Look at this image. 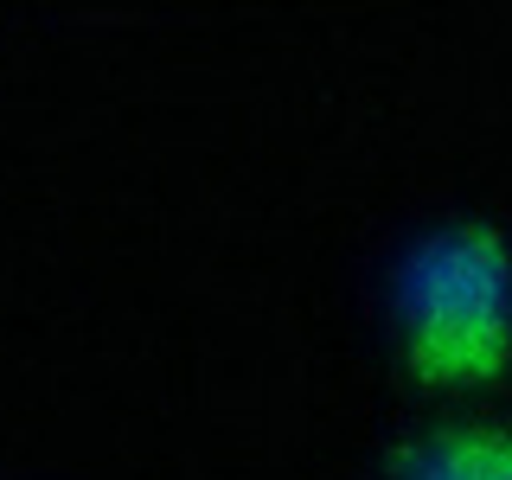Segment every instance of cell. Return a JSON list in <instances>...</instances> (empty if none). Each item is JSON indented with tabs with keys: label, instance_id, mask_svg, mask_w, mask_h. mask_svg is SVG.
Masks as SVG:
<instances>
[{
	"label": "cell",
	"instance_id": "obj_2",
	"mask_svg": "<svg viewBox=\"0 0 512 480\" xmlns=\"http://www.w3.org/2000/svg\"><path fill=\"white\" fill-rule=\"evenodd\" d=\"M391 480H512V423L461 416L397 442Z\"/></svg>",
	"mask_w": 512,
	"mask_h": 480
},
{
	"label": "cell",
	"instance_id": "obj_1",
	"mask_svg": "<svg viewBox=\"0 0 512 480\" xmlns=\"http://www.w3.org/2000/svg\"><path fill=\"white\" fill-rule=\"evenodd\" d=\"M397 365L423 391H487L512 372V244L487 218L436 224L391 301Z\"/></svg>",
	"mask_w": 512,
	"mask_h": 480
}]
</instances>
